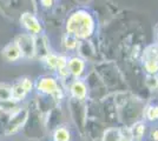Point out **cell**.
Returning <instances> with one entry per match:
<instances>
[{
	"label": "cell",
	"instance_id": "1",
	"mask_svg": "<svg viewBox=\"0 0 158 141\" xmlns=\"http://www.w3.org/2000/svg\"><path fill=\"white\" fill-rule=\"evenodd\" d=\"M96 29V21L93 15L86 10L73 12L66 21V32L77 39L90 38Z\"/></svg>",
	"mask_w": 158,
	"mask_h": 141
},
{
	"label": "cell",
	"instance_id": "2",
	"mask_svg": "<svg viewBox=\"0 0 158 141\" xmlns=\"http://www.w3.org/2000/svg\"><path fill=\"white\" fill-rule=\"evenodd\" d=\"M14 42L19 48L21 58L33 59L35 57V39L34 35L30 33H23L15 38Z\"/></svg>",
	"mask_w": 158,
	"mask_h": 141
},
{
	"label": "cell",
	"instance_id": "3",
	"mask_svg": "<svg viewBox=\"0 0 158 141\" xmlns=\"http://www.w3.org/2000/svg\"><path fill=\"white\" fill-rule=\"evenodd\" d=\"M28 116V111L25 108L18 107L13 113H11V118L8 120V123L5 129V133L7 135L14 134L19 131L20 128L25 125V122L27 120Z\"/></svg>",
	"mask_w": 158,
	"mask_h": 141
},
{
	"label": "cell",
	"instance_id": "4",
	"mask_svg": "<svg viewBox=\"0 0 158 141\" xmlns=\"http://www.w3.org/2000/svg\"><path fill=\"white\" fill-rule=\"evenodd\" d=\"M35 89L41 94H46V95H53L56 93L59 87H58V82L52 76H41L35 81L34 85Z\"/></svg>",
	"mask_w": 158,
	"mask_h": 141
},
{
	"label": "cell",
	"instance_id": "5",
	"mask_svg": "<svg viewBox=\"0 0 158 141\" xmlns=\"http://www.w3.org/2000/svg\"><path fill=\"white\" fill-rule=\"evenodd\" d=\"M20 22H21L23 27L27 31V33L32 34V35L40 34L41 29H43L39 20L37 19V17L34 14L30 13V12H25V13L21 14Z\"/></svg>",
	"mask_w": 158,
	"mask_h": 141
},
{
	"label": "cell",
	"instance_id": "6",
	"mask_svg": "<svg viewBox=\"0 0 158 141\" xmlns=\"http://www.w3.org/2000/svg\"><path fill=\"white\" fill-rule=\"evenodd\" d=\"M86 67V62L84 59H81L80 57H71L69 60H67V69L70 74L74 76L76 79H79Z\"/></svg>",
	"mask_w": 158,
	"mask_h": 141
},
{
	"label": "cell",
	"instance_id": "7",
	"mask_svg": "<svg viewBox=\"0 0 158 141\" xmlns=\"http://www.w3.org/2000/svg\"><path fill=\"white\" fill-rule=\"evenodd\" d=\"M70 93L77 100H84L87 96V86L83 80L76 79L70 86Z\"/></svg>",
	"mask_w": 158,
	"mask_h": 141
},
{
	"label": "cell",
	"instance_id": "8",
	"mask_svg": "<svg viewBox=\"0 0 158 141\" xmlns=\"http://www.w3.org/2000/svg\"><path fill=\"white\" fill-rule=\"evenodd\" d=\"M1 55L4 57V59L8 62H15L21 59V53H20L19 48L17 46L15 42H10L6 46L2 48Z\"/></svg>",
	"mask_w": 158,
	"mask_h": 141
},
{
	"label": "cell",
	"instance_id": "9",
	"mask_svg": "<svg viewBox=\"0 0 158 141\" xmlns=\"http://www.w3.org/2000/svg\"><path fill=\"white\" fill-rule=\"evenodd\" d=\"M27 92L24 89V87L21 86L20 81H15L12 85V101L13 102H20L23 101L27 95Z\"/></svg>",
	"mask_w": 158,
	"mask_h": 141
},
{
	"label": "cell",
	"instance_id": "10",
	"mask_svg": "<svg viewBox=\"0 0 158 141\" xmlns=\"http://www.w3.org/2000/svg\"><path fill=\"white\" fill-rule=\"evenodd\" d=\"M143 64H144V68L148 74L158 75V58L143 57Z\"/></svg>",
	"mask_w": 158,
	"mask_h": 141
},
{
	"label": "cell",
	"instance_id": "11",
	"mask_svg": "<svg viewBox=\"0 0 158 141\" xmlns=\"http://www.w3.org/2000/svg\"><path fill=\"white\" fill-rule=\"evenodd\" d=\"M130 134L132 140L140 141L145 134V123L144 122H137L130 128Z\"/></svg>",
	"mask_w": 158,
	"mask_h": 141
},
{
	"label": "cell",
	"instance_id": "12",
	"mask_svg": "<svg viewBox=\"0 0 158 141\" xmlns=\"http://www.w3.org/2000/svg\"><path fill=\"white\" fill-rule=\"evenodd\" d=\"M53 141H71V133L64 126L56 128L53 132Z\"/></svg>",
	"mask_w": 158,
	"mask_h": 141
},
{
	"label": "cell",
	"instance_id": "13",
	"mask_svg": "<svg viewBox=\"0 0 158 141\" xmlns=\"http://www.w3.org/2000/svg\"><path fill=\"white\" fill-rule=\"evenodd\" d=\"M12 101V85L0 84V102Z\"/></svg>",
	"mask_w": 158,
	"mask_h": 141
},
{
	"label": "cell",
	"instance_id": "14",
	"mask_svg": "<svg viewBox=\"0 0 158 141\" xmlns=\"http://www.w3.org/2000/svg\"><path fill=\"white\" fill-rule=\"evenodd\" d=\"M78 39L76 37H73L71 34L66 33L65 37L63 38V46L66 51H73L78 47Z\"/></svg>",
	"mask_w": 158,
	"mask_h": 141
},
{
	"label": "cell",
	"instance_id": "15",
	"mask_svg": "<svg viewBox=\"0 0 158 141\" xmlns=\"http://www.w3.org/2000/svg\"><path fill=\"white\" fill-rule=\"evenodd\" d=\"M57 57L56 54L53 53H47L44 58H43V62L46 65L47 67L52 71H56L57 69Z\"/></svg>",
	"mask_w": 158,
	"mask_h": 141
},
{
	"label": "cell",
	"instance_id": "16",
	"mask_svg": "<svg viewBox=\"0 0 158 141\" xmlns=\"http://www.w3.org/2000/svg\"><path fill=\"white\" fill-rule=\"evenodd\" d=\"M145 116L149 121H158V105H152L146 108Z\"/></svg>",
	"mask_w": 158,
	"mask_h": 141
},
{
	"label": "cell",
	"instance_id": "17",
	"mask_svg": "<svg viewBox=\"0 0 158 141\" xmlns=\"http://www.w3.org/2000/svg\"><path fill=\"white\" fill-rule=\"evenodd\" d=\"M146 86L150 89H157L158 88V75H151L149 74L146 76Z\"/></svg>",
	"mask_w": 158,
	"mask_h": 141
},
{
	"label": "cell",
	"instance_id": "18",
	"mask_svg": "<svg viewBox=\"0 0 158 141\" xmlns=\"http://www.w3.org/2000/svg\"><path fill=\"white\" fill-rule=\"evenodd\" d=\"M20 84H21V86L24 87V89L26 91L27 93H31L33 89V82L32 80L30 79V78H27V76H25V78H23V79H19Z\"/></svg>",
	"mask_w": 158,
	"mask_h": 141
},
{
	"label": "cell",
	"instance_id": "19",
	"mask_svg": "<svg viewBox=\"0 0 158 141\" xmlns=\"http://www.w3.org/2000/svg\"><path fill=\"white\" fill-rule=\"evenodd\" d=\"M67 58L65 55H58L57 57V71H61L67 68Z\"/></svg>",
	"mask_w": 158,
	"mask_h": 141
},
{
	"label": "cell",
	"instance_id": "20",
	"mask_svg": "<svg viewBox=\"0 0 158 141\" xmlns=\"http://www.w3.org/2000/svg\"><path fill=\"white\" fill-rule=\"evenodd\" d=\"M41 1V5L46 8H50V7L53 6V1L54 0H40Z\"/></svg>",
	"mask_w": 158,
	"mask_h": 141
},
{
	"label": "cell",
	"instance_id": "21",
	"mask_svg": "<svg viewBox=\"0 0 158 141\" xmlns=\"http://www.w3.org/2000/svg\"><path fill=\"white\" fill-rule=\"evenodd\" d=\"M150 136L153 141H158V128H155L152 129L151 133H150Z\"/></svg>",
	"mask_w": 158,
	"mask_h": 141
},
{
	"label": "cell",
	"instance_id": "22",
	"mask_svg": "<svg viewBox=\"0 0 158 141\" xmlns=\"http://www.w3.org/2000/svg\"><path fill=\"white\" fill-rule=\"evenodd\" d=\"M157 41H158V27H157ZM158 45V44H157Z\"/></svg>",
	"mask_w": 158,
	"mask_h": 141
}]
</instances>
